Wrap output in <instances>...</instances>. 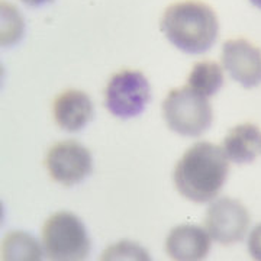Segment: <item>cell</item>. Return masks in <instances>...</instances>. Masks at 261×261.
Segmentation results:
<instances>
[{
    "mask_svg": "<svg viewBox=\"0 0 261 261\" xmlns=\"http://www.w3.org/2000/svg\"><path fill=\"white\" fill-rule=\"evenodd\" d=\"M222 149L235 164H250L261 155V130L252 123L238 125L225 137Z\"/></svg>",
    "mask_w": 261,
    "mask_h": 261,
    "instance_id": "11",
    "label": "cell"
},
{
    "mask_svg": "<svg viewBox=\"0 0 261 261\" xmlns=\"http://www.w3.org/2000/svg\"><path fill=\"white\" fill-rule=\"evenodd\" d=\"M23 18L19 13V10L6 3L2 2V45L3 47H12L18 42L23 35Z\"/></svg>",
    "mask_w": 261,
    "mask_h": 261,
    "instance_id": "14",
    "label": "cell"
},
{
    "mask_svg": "<svg viewBox=\"0 0 261 261\" xmlns=\"http://www.w3.org/2000/svg\"><path fill=\"white\" fill-rule=\"evenodd\" d=\"M100 260H149V254L138 244L122 241L109 247L103 252Z\"/></svg>",
    "mask_w": 261,
    "mask_h": 261,
    "instance_id": "15",
    "label": "cell"
},
{
    "mask_svg": "<svg viewBox=\"0 0 261 261\" xmlns=\"http://www.w3.org/2000/svg\"><path fill=\"white\" fill-rule=\"evenodd\" d=\"M222 64L245 89L261 84V49L247 39H228L222 47Z\"/></svg>",
    "mask_w": 261,
    "mask_h": 261,
    "instance_id": "8",
    "label": "cell"
},
{
    "mask_svg": "<svg viewBox=\"0 0 261 261\" xmlns=\"http://www.w3.org/2000/svg\"><path fill=\"white\" fill-rule=\"evenodd\" d=\"M187 86L196 93L205 97H212L224 86V71L221 65L215 61H199L192 68Z\"/></svg>",
    "mask_w": 261,
    "mask_h": 261,
    "instance_id": "12",
    "label": "cell"
},
{
    "mask_svg": "<svg viewBox=\"0 0 261 261\" xmlns=\"http://www.w3.org/2000/svg\"><path fill=\"white\" fill-rule=\"evenodd\" d=\"M252 5L255 6V8H258V9H261V0H250Z\"/></svg>",
    "mask_w": 261,
    "mask_h": 261,
    "instance_id": "18",
    "label": "cell"
},
{
    "mask_svg": "<svg viewBox=\"0 0 261 261\" xmlns=\"http://www.w3.org/2000/svg\"><path fill=\"white\" fill-rule=\"evenodd\" d=\"M2 258L37 261L42 258V248L32 235L15 231L8 233L2 243Z\"/></svg>",
    "mask_w": 261,
    "mask_h": 261,
    "instance_id": "13",
    "label": "cell"
},
{
    "mask_svg": "<svg viewBox=\"0 0 261 261\" xmlns=\"http://www.w3.org/2000/svg\"><path fill=\"white\" fill-rule=\"evenodd\" d=\"M248 251L254 260L261 261V224H258L248 237Z\"/></svg>",
    "mask_w": 261,
    "mask_h": 261,
    "instance_id": "16",
    "label": "cell"
},
{
    "mask_svg": "<svg viewBox=\"0 0 261 261\" xmlns=\"http://www.w3.org/2000/svg\"><path fill=\"white\" fill-rule=\"evenodd\" d=\"M160 27L168 41L187 54L209 51L219 34L216 13L200 0H183L170 5Z\"/></svg>",
    "mask_w": 261,
    "mask_h": 261,
    "instance_id": "2",
    "label": "cell"
},
{
    "mask_svg": "<svg viewBox=\"0 0 261 261\" xmlns=\"http://www.w3.org/2000/svg\"><path fill=\"white\" fill-rule=\"evenodd\" d=\"M229 174V163L222 147L197 142L187 149L174 168L178 193L195 203L214 200Z\"/></svg>",
    "mask_w": 261,
    "mask_h": 261,
    "instance_id": "1",
    "label": "cell"
},
{
    "mask_svg": "<svg viewBox=\"0 0 261 261\" xmlns=\"http://www.w3.org/2000/svg\"><path fill=\"white\" fill-rule=\"evenodd\" d=\"M205 226L211 238L218 244H237L248 232L250 214L241 202L231 197H219L206 212Z\"/></svg>",
    "mask_w": 261,
    "mask_h": 261,
    "instance_id": "6",
    "label": "cell"
},
{
    "mask_svg": "<svg viewBox=\"0 0 261 261\" xmlns=\"http://www.w3.org/2000/svg\"><path fill=\"white\" fill-rule=\"evenodd\" d=\"M163 115L168 128L183 137H199L214 121L207 97L196 93L189 86L174 89L163 103Z\"/></svg>",
    "mask_w": 261,
    "mask_h": 261,
    "instance_id": "3",
    "label": "cell"
},
{
    "mask_svg": "<svg viewBox=\"0 0 261 261\" xmlns=\"http://www.w3.org/2000/svg\"><path fill=\"white\" fill-rule=\"evenodd\" d=\"M151 99L147 77L135 70H123L113 75L105 90V106L113 116L130 119L144 112Z\"/></svg>",
    "mask_w": 261,
    "mask_h": 261,
    "instance_id": "5",
    "label": "cell"
},
{
    "mask_svg": "<svg viewBox=\"0 0 261 261\" xmlns=\"http://www.w3.org/2000/svg\"><path fill=\"white\" fill-rule=\"evenodd\" d=\"M53 113L57 125L67 132H77L93 118V103L80 90H65L54 100Z\"/></svg>",
    "mask_w": 261,
    "mask_h": 261,
    "instance_id": "10",
    "label": "cell"
},
{
    "mask_svg": "<svg viewBox=\"0 0 261 261\" xmlns=\"http://www.w3.org/2000/svg\"><path fill=\"white\" fill-rule=\"evenodd\" d=\"M27 6H31V8H38V6H42V5H47V3H51L53 0H22Z\"/></svg>",
    "mask_w": 261,
    "mask_h": 261,
    "instance_id": "17",
    "label": "cell"
},
{
    "mask_svg": "<svg viewBox=\"0 0 261 261\" xmlns=\"http://www.w3.org/2000/svg\"><path fill=\"white\" fill-rule=\"evenodd\" d=\"M42 247L49 260H84L90 251V240L83 222L70 212L49 216L42 226Z\"/></svg>",
    "mask_w": 261,
    "mask_h": 261,
    "instance_id": "4",
    "label": "cell"
},
{
    "mask_svg": "<svg viewBox=\"0 0 261 261\" xmlns=\"http://www.w3.org/2000/svg\"><path fill=\"white\" fill-rule=\"evenodd\" d=\"M45 167L54 181L70 187L92 173L93 160L89 149L77 141H61L48 151Z\"/></svg>",
    "mask_w": 261,
    "mask_h": 261,
    "instance_id": "7",
    "label": "cell"
},
{
    "mask_svg": "<svg viewBox=\"0 0 261 261\" xmlns=\"http://www.w3.org/2000/svg\"><path fill=\"white\" fill-rule=\"evenodd\" d=\"M166 250L173 260H203L211 251V235L195 225H180L168 233Z\"/></svg>",
    "mask_w": 261,
    "mask_h": 261,
    "instance_id": "9",
    "label": "cell"
}]
</instances>
